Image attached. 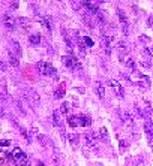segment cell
I'll return each instance as SVG.
<instances>
[{
    "label": "cell",
    "instance_id": "1",
    "mask_svg": "<svg viewBox=\"0 0 153 166\" xmlns=\"http://www.w3.org/2000/svg\"><path fill=\"white\" fill-rule=\"evenodd\" d=\"M62 61H63V65L69 69H72V70H81V63H80V60L76 58V56L72 52V54H68V56H63L62 57Z\"/></svg>",
    "mask_w": 153,
    "mask_h": 166
},
{
    "label": "cell",
    "instance_id": "2",
    "mask_svg": "<svg viewBox=\"0 0 153 166\" xmlns=\"http://www.w3.org/2000/svg\"><path fill=\"white\" fill-rule=\"evenodd\" d=\"M36 67H38L39 74L47 75V76H54V78L57 76V70L54 69V66H53V65L47 63V61H38Z\"/></svg>",
    "mask_w": 153,
    "mask_h": 166
},
{
    "label": "cell",
    "instance_id": "3",
    "mask_svg": "<svg viewBox=\"0 0 153 166\" xmlns=\"http://www.w3.org/2000/svg\"><path fill=\"white\" fill-rule=\"evenodd\" d=\"M24 97L29 100V103H30L33 108L39 106V102H41V99H39V94H38V92H36V90L30 88V87H26V88H24Z\"/></svg>",
    "mask_w": 153,
    "mask_h": 166
},
{
    "label": "cell",
    "instance_id": "4",
    "mask_svg": "<svg viewBox=\"0 0 153 166\" xmlns=\"http://www.w3.org/2000/svg\"><path fill=\"white\" fill-rule=\"evenodd\" d=\"M11 159L14 160V163H17L18 166H24L27 163V156L23 153V150L15 147V148L11 151Z\"/></svg>",
    "mask_w": 153,
    "mask_h": 166
},
{
    "label": "cell",
    "instance_id": "5",
    "mask_svg": "<svg viewBox=\"0 0 153 166\" xmlns=\"http://www.w3.org/2000/svg\"><path fill=\"white\" fill-rule=\"evenodd\" d=\"M98 141H99L98 133H95V132H87V133H86V147H87V148L98 150V148H99Z\"/></svg>",
    "mask_w": 153,
    "mask_h": 166
},
{
    "label": "cell",
    "instance_id": "6",
    "mask_svg": "<svg viewBox=\"0 0 153 166\" xmlns=\"http://www.w3.org/2000/svg\"><path fill=\"white\" fill-rule=\"evenodd\" d=\"M117 17H119V21H120V24H122L123 34H126V36H128V34H129V29H131V25H129V21H128L125 12H123L120 8H117Z\"/></svg>",
    "mask_w": 153,
    "mask_h": 166
},
{
    "label": "cell",
    "instance_id": "7",
    "mask_svg": "<svg viewBox=\"0 0 153 166\" xmlns=\"http://www.w3.org/2000/svg\"><path fill=\"white\" fill-rule=\"evenodd\" d=\"M120 120L122 123L126 126L128 129H135V123H134V117L131 115L128 111H120Z\"/></svg>",
    "mask_w": 153,
    "mask_h": 166
},
{
    "label": "cell",
    "instance_id": "8",
    "mask_svg": "<svg viewBox=\"0 0 153 166\" xmlns=\"http://www.w3.org/2000/svg\"><path fill=\"white\" fill-rule=\"evenodd\" d=\"M108 85L113 88V92H114V94H116L117 97H123V96H125V90H123V87H122V84H120L119 81L110 79V81H108Z\"/></svg>",
    "mask_w": 153,
    "mask_h": 166
},
{
    "label": "cell",
    "instance_id": "9",
    "mask_svg": "<svg viewBox=\"0 0 153 166\" xmlns=\"http://www.w3.org/2000/svg\"><path fill=\"white\" fill-rule=\"evenodd\" d=\"M134 75L137 76V84L140 87H144V88H149L150 87V78L146 76L143 74H138V72H134Z\"/></svg>",
    "mask_w": 153,
    "mask_h": 166
},
{
    "label": "cell",
    "instance_id": "10",
    "mask_svg": "<svg viewBox=\"0 0 153 166\" xmlns=\"http://www.w3.org/2000/svg\"><path fill=\"white\" fill-rule=\"evenodd\" d=\"M36 139H38V142L42 145L44 148H48V147H53V141L51 139H48L45 135H41V133H38L36 135Z\"/></svg>",
    "mask_w": 153,
    "mask_h": 166
},
{
    "label": "cell",
    "instance_id": "11",
    "mask_svg": "<svg viewBox=\"0 0 153 166\" xmlns=\"http://www.w3.org/2000/svg\"><path fill=\"white\" fill-rule=\"evenodd\" d=\"M65 93H66V85H65V84H60L59 87L54 90V99L60 100L62 97H65Z\"/></svg>",
    "mask_w": 153,
    "mask_h": 166
},
{
    "label": "cell",
    "instance_id": "12",
    "mask_svg": "<svg viewBox=\"0 0 153 166\" xmlns=\"http://www.w3.org/2000/svg\"><path fill=\"white\" fill-rule=\"evenodd\" d=\"M39 21L42 23V25L48 30L51 33V30H53V20H51V17H48V15H45V17H39Z\"/></svg>",
    "mask_w": 153,
    "mask_h": 166
},
{
    "label": "cell",
    "instance_id": "13",
    "mask_svg": "<svg viewBox=\"0 0 153 166\" xmlns=\"http://www.w3.org/2000/svg\"><path fill=\"white\" fill-rule=\"evenodd\" d=\"M3 21H5V25L8 27L9 30H14V29L17 27V20H14L11 15H5V17H3Z\"/></svg>",
    "mask_w": 153,
    "mask_h": 166
},
{
    "label": "cell",
    "instance_id": "14",
    "mask_svg": "<svg viewBox=\"0 0 153 166\" xmlns=\"http://www.w3.org/2000/svg\"><path fill=\"white\" fill-rule=\"evenodd\" d=\"M63 39H65V42H66V47H68L69 54H72V52H74V42H72V39L69 38V34H68L66 30H63Z\"/></svg>",
    "mask_w": 153,
    "mask_h": 166
},
{
    "label": "cell",
    "instance_id": "15",
    "mask_svg": "<svg viewBox=\"0 0 153 166\" xmlns=\"http://www.w3.org/2000/svg\"><path fill=\"white\" fill-rule=\"evenodd\" d=\"M8 58H9V65H11V66H12V67H18V65H20V60H18V57L11 50L8 51Z\"/></svg>",
    "mask_w": 153,
    "mask_h": 166
},
{
    "label": "cell",
    "instance_id": "16",
    "mask_svg": "<svg viewBox=\"0 0 153 166\" xmlns=\"http://www.w3.org/2000/svg\"><path fill=\"white\" fill-rule=\"evenodd\" d=\"M68 139H69V144H71V147H72V148H76V147H78V144H80V136H78L76 133L69 135Z\"/></svg>",
    "mask_w": 153,
    "mask_h": 166
},
{
    "label": "cell",
    "instance_id": "17",
    "mask_svg": "<svg viewBox=\"0 0 153 166\" xmlns=\"http://www.w3.org/2000/svg\"><path fill=\"white\" fill-rule=\"evenodd\" d=\"M81 18H83V21H84V24L87 27H90V29H93V21H92V18H90V14H87V12H83L81 14Z\"/></svg>",
    "mask_w": 153,
    "mask_h": 166
},
{
    "label": "cell",
    "instance_id": "18",
    "mask_svg": "<svg viewBox=\"0 0 153 166\" xmlns=\"http://www.w3.org/2000/svg\"><path fill=\"white\" fill-rule=\"evenodd\" d=\"M123 63L126 65L132 72H137V65H135V61H134V58H131V57H125V60H123Z\"/></svg>",
    "mask_w": 153,
    "mask_h": 166
},
{
    "label": "cell",
    "instance_id": "19",
    "mask_svg": "<svg viewBox=\"0 0 153 166\" xmlns=\"http://www.w3.org/2000/svg\"><path fill=\"white\" fill-rule=\"evenodd\" d=\"M53 123L57 127H62V117H60V111H54L53 112ZM63 129V127H62Z\"/></svg>",
    "mask_w": 153,
    "mask_h": 166
},
{
    "label": "cell",
    "instance_id": "20",
    "mask_svg": "<svg viewBox=\"0 0 153 166\" xmlns=\"http://www.w3.org/2000/svg\"><path fill=\"white\" fill-rule=\"evenodd\" d=\"M96 93H98V96H99V99H104L105 97V87H104V84L102 83H96Z\"/></svg>",
    "mask_w": 153,
    "mask_h": 166
},
{
    "label": "cell",
    "instance_id": "21",
    "mask_svg": "<svg viewBox=\"0 0 153 166\" xmlns=\"http://www.w3.org/2000/svg\"><path fill=\"white\" fill-rule=\"evenodd\" d=\"M68 123L71 127H78V126H80V118H78V115H69Z\"/></svg>",
    "mask_w": 153,
    "mask_h": 166
},
{
    "label": "cell",
    "instance_id": "22",
    "mask_svg": "<svg viewBox=\"0 0 153 166\" xmlns=\"http://www.w3.org/2000/svg\"><path fill=\"white\" fill-rule=\"evenodd\" d=\"M11 45H12V50L15 51V56L20 58V57H21V54H23V51H21V47H20V43H18L17 41H12V42H11Z\"/></svg>",
    "mask_w": 153,
    "mask_h": 166
},
{
    "label": "cell",
    "instance_id": "23",
    "mask_svg": "<svg viewBox=\"0 0 153 166\" xmlns=\"http://www.w3.org/2000/svg\"><path fill=\"white\" fill-rule=\"evenodd\" d=\"M17 24L20 25V27H23V29H29L30 27V23H29V20L24 17H20L17 18Z\"/></svg>",
    "mask_w": 153,
    "mask_h": 166
},
{
    "label": "cell",
    "instance_id": "24",
    "mask_svg": "<svg viewBox=\"0 0 153 166\" xmlns=\"http://www.w3.org/2000/svg\"><path fill=\"white\" fill-rule=\"evenodd\" d=\"M98 138L102 139V141H107V139H108V130H107L105 127H101V129L98 130Z\"/></svg>",
    "mask_w": 153,
    "mask_h": 166
},
{
    "label": "cell",
    "instance_id": "25",
    "mask_svg": "<svg viewBox=\"0 0 153 166\" xmlns=\"http://www.w3.org/2000/svg\"><path fill=\"white\" fill-rule=\"evenodd\" d=\"M78 118H80V126H83V127L92 124V120H90L89 117H86V115H78Z\"/></svg>",
    "mask_w": 153,
    "mask_h": 166
},
{
    "label": "cell",
    "instance_id": "26",
    "mask_svg": "<svg viewBox=\"0 0 153 166\" xmlns=\"http://www.w3.org/2000/svg\"><path fill=\"white\" fill-rule=\"evenodd\" d=\"M29 42H30L32 45H39V43H41V36H39V34H30V36H29Z\"/></svg>",
    "mask_w": 153,
    "mask_h": 166
},
{
    "label": "cell",
    "instance_id": "27",
    "mask_svg": "<svg viewBox=\"0 0 153 166\" xmlns=\"http://www.w3.org/2000/svg\"><path fill=\"white\" fill-rule=\"evenodd\" d=\"M117 50L120 51V56H125V52H128V45H126V42H122V41H120L119 43H117Z\"/></svg>",
    "mask_w": 153,
    "mask_h": 166
},
{
    "label": "cell",
    "instance_id": "28",
    "mask_svg": "<svg viewBox=\"0 0 153 166\" xmlns=\"http://www.w3.org/2000/svg\"><path fill=\"white\" fill-rule=\"evenodd\" d=\"M68 112H69V103H62V106H60V114L62 115H68Z\"/></svg>",
    "mask_w": 153,
    "mask_h": 166
},
{
    "label": "cell",
    "instance_id": "29",
    "mask_svg": "<svg viewBox=\"0 0 153 166\" xmlns=\"http://www.w3.org/2000/svg\"><path fill=\"white\" fill-rule=\"evenodd\" d=\"M14 102H15V105H17V109H18V111H20V112H21L23 115H26L27 112H26L24 106H23V103H21V102H20V100H18V99H15V100H14Z\"/></svg>",
    "mask_w": 153,
    "mask_h": 166
},
{
    "label": "cell",
    "instance_id": "30",
    "mask_svg": "<svg viewBox=\"0 0 153 166\" xmlns=\"http://www.w3.org/2000/svg\"><path fill=\"white\" fill-rule=\"evenodd\" d=\"M131 166H146V160L143 157H137Z\"/></svg>",
    "mask_w": 153,
    "mask_h": 166
},
{
    "label": "cell",
    "instance_id": "31",
    "mask_svg": "<svg viewBox=\"0 0 153 166\" xmlns=\"http://www.w3.org/2000/svg\"><path fill=\"white\" fill-rule=\"evenodd\" d=\"M143 56H144V60H146V61H150V63H152V57H150V51L147 50V48H144V50H143Z\"/></svg>",
    "mask_w": 153,
    "mask_h": 166
},
{
    "label": "cell",
    "instance_id": "32",
    "mask_svg": "<svg viewBox=\"0 0 153 166\" xmlns=\"http://www.w3.org/2000/svg\"><path fill=\"white\" fill-rule=\"evenodd\" d=\"M53 159H54L56 163H60V154H59V151H57V148L53 150Z\"/></svg>",
    "mask_w": 153,
    "mask_h": 166
},
{
    "label": "cell",
    "instance_id": "33",
    "mask_svg": "<svg viewBox=\"0 0 153 166\" xmlns=\"http://www.w3.org/2000/svg\"><path fill=\"white\" fill-rule=\"evenodd\" d=\"M83 42H84V45H87V47H93V41H92L89 36H84V38H83Z\"/></svg>",
    "mask_w": 153,
    "mask_h": 166
},
{
    "label": "cell",
    "instance_id": "34",
    "mask_svg": "<svg viewBox=\"0 0 153 166\" xmlns=\"http://www.w3.org/2000/svg\"><path fill=\"white\" fill-rule=\"evenodd\" d=\"M129 147V142L128 141H120V151H125Z\"/></svg>",
    "mask_w": 153,
    "mask_h": 166
},
{
    "label": "cell",
    "instance_id": "35",
    "mask_svg": "<svg viewBox=\"0 0 153 166\" xmlns=\"http://www.w3.org/2000/svg\"><path fill=\"white\" fill-rule=\"evenodd\" d=\"M9 144H11V141H0V150L5 148V147H8Z\"/></svg>",
    "mask_w": 153,
    "mask_h": 166
},
{
    "label": "cell",
    "instance_id": "36",
    "mask_svg": "<svg viewBox=\"0 0 153 166\" xmlns=\"http://www.w3.org/2000/svg\"><path fill=\"white\" fill-rule=\"evenodd\" d=\"M140 41H141V42H146V43H147V42L150 41V38H147V36H140Z\"/></svg>",
    "mask_w": 153,
    "mask_h": 166
},
{
    "label": "cell",
    "instance_id": "37",
    "mask_svg": "<svg viewBox=\"0 0 153 166\" xmlns=\"http://www.w3.org/2000/svg\"><path fill=\"white\" fill-rule=\"evenodd\" d=\"M9 5H11V8H12V9H17L18 8V2H11Z\"/></svg>",
    "mask_w": 153,
    "mask_h": 166
},
{
    "label": "cell",
    "instance_id": "38",
    "mask_svg": "<svg viewBox=\"0 0 153 166\" xmlns=\"http://www.w3.org/2000/svg\"><path fill=\"white\" fill-rule=\"evenodd\" d=\"M147 25H149V27H153V17H149V20H147Z\"/></svg>",
    "mask_w": 153,
    "mask_h": 166
},
{
    "label": "cell",
    "instance_id": "39",
    "mask_svg": "<svg viewBox=\"0 0 153 166\" xmlns=\"http://www.w3.org/2000/svg\"><path fill=\"white\" fill-rule=\"evenodd\" d=\"M5 115V111H3V108H2V106H0V118H2V117Z\"/></svg>",
    "mask_w": 153,
    "mask_h": 166
},
{
    "label": "cell",
    "instance_id": "40",
    "mask_svg": "<svg viewBox=\"0 0 153 166\" xmlns=\"http://www.w3.org/2000/svg\"><path fill=\"white\" fill-rule=\"evenodd\" d=\"M38 166H45V165H44L42 162H38Z\"/></svg>",
    "mask_w": 153,
    "mask_h": 166
},
{
    "label": "cell",
    "instance_id": "41",
    "mask_svg": "<svg viewBox=\"0 0 153 166\" xmlns=\"http://www.w3.org/2000/svg\"><path fill=\"white\" fill-rule=\"evenodd\" d=\"M0 72H2V70H0Z\"/></svg>",
    "mask_w": 153,
    "mask_h": 166
}]
</instances>
